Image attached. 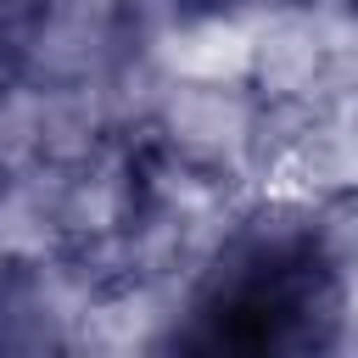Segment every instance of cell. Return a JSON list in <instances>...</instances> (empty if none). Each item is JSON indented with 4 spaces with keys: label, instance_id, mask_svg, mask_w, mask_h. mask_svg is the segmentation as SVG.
Wrapping results in <instances>:
<instances>
[{
    "label": "cell",
    "instance_id": "6da1fadb",
    "mask_svg": "<svg viewBox=\"0 0 358 358\" xmlns=\"http://www.w3.org/2000/svg\"><path fill=\"white\" fill-rule=\"evenodd\" d=\"M201 347L308 352L341 324V280L319 229L296 213L246 218L213 257L196 296Z\"/></svg>",
    "mask_w": 358,
    "mask_h": 358
},
{
    "label": "cell",
    "instance_id": "3957f363",
    "mask_svg": "<svg viewBox=\"0 0 358 358\" xmlns=\"http://www.w3.org/2000/svg\"><path fill=\"white\" fill-rule=\"evenodd\" d=\"M17 78H22V67H17V62L6 56V45H0V101H6V90H11Z\"/></svg>",
    "mask_w": 358,
    "mask_h": 358
},
{
    "label": "cell",
    "instance_id": "7a4b0ae2",
    "mask_svg": "<svg viewBox=\"0 0 358 358\" xmlns=\"http://www.w3.org/2000/svg\"><path fill=\"white\" fill-rule=\"evenodd\" d=\"M56 341V308L39 263H0V352H34Z\"/></svg>",
    "mask_w": 358,
    "mask_h": 358
},
{
    "label": "cell",
    "instance_id": "277c9868",
    "mask_svg": "<svg viewBox=\"0 0 358 358\" xmlns=\"http://www.w3.org/2000/svg\"><path fill=\"white\" fill-rule=\"evenodd\" d=\"M352 6H358V0H352Z\"/></svg>",
    "mask_w": 358,
    "mask_h": 358
}]
</instances>
